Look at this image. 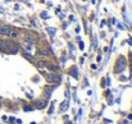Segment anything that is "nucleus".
<instances>
[{
  "label": "nucleus",
  "instance_id": "nucleus-1",
  "mask_svg": "<svg viewBox=\"0 0 132 124\" xmlns=\"http://www.w3.org/2000/svg\"><path fill=\"white\" fill-rule=\"evenodd\" d=\"M12 31V27L8 26V24H0V35H3V36H9Z\"/></svg>",
  "mask_w": 132,
  "mask_h": 124
},
{
  "label": "nucleus",
  "instance_id": "nucleus-2",
  "mask_svg": "<svg viewBox=\"0 0 132 124\" xmlns=\"http://www.w3.org/2000/svg\"><path fill=\"white\" fill-rule=\"evenodd\" d=\"M45 78L50 82V83H54V82H58L59 81V78L56 77L55 74H53V73H46L45 74Z\"/></svg>",
  "mask_w": 132,
  "mask_h": 124
},
{
  "label": "nucleus",
  "instance_id": "nucleus-3",
  "mask_svg": "<svg viewBox=\"0 0 132 124\" xmlns=\"http://www.w3.org/2000/svg\"><path fill=\"white\" fill-rule=\"evenodd\" d=\"M9 46H10L9 41L0 40V51H7V50H9Z\"/></svg>",
  "mask_w": 132,
  "mask_h": 124
},
{
  "label": "nucleus",
  "instance_id": "nucleus-4",
  "mask_svg": "<svg viewBox=\"0 0 132 124\" xmlns=\"http://www.w3.org/2000/svg\"><path fill=\"white\" fill-rule=\"evenodd\" d=\"M25 41L27 44H30V45H33L35 42H36V38L33 37V36H31L30 33H26L25 35Z\"/></svg>",
  "mask_w": 132,
  "mask_h": 124
},
{
  "label": "nucleus",
  "instance_id": "nucleus-5",
  "mask_svg": "<svg viewBox=\"0 0 132 124\" xmlns=\"http://www.w3.org/2000/svg\"><path fill=\"white\" fill-rule=\"evenodd\" d=\"M9 37H12V38H17L18 37V32L17 31H10V33H9Z\"/></svg>",
  "mask_w": 132,
  "mask_h": 124
},
{
  "label": "nucleus",
  "instance_id": "nucleus-6",
  "mask_svg": "<svg viewBox=\"0 0 132 124\" xmlns=\"http://www.w3.org/2000/svg\"><path fill=\"white\" fill-rule=\"evenodd\" d=\"M44 105H45V104L41 101V102H39V105H36V106H37V108H44Z\"/></svg>",
  "mask_w": 132,
  "mask_h": 124
},
{
  "label": "nucleus",
  "instance_id": "nucleus-7",
  "mask_svg": "<svg viewBox=\"0 0 132 124\" xmlns=\"http://www.w3.org/2000/svg\"><path fill=\"white\" fill-rule=\"evenodd\" d=\"M41 54H42V55H48V54H49V53H46V51H45V50H41Z\"/></svg>",
  "mask_w": 132,
  "mask_h": 124
}]
</instances>
